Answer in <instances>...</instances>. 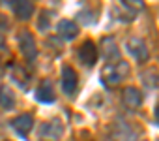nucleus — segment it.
<instances>
[{"label":"nucleus","instance_id":"nucleus-1","mask_svg":"<svg viewBox=\"0 0 159 141\" xmlns=\"http://www.w3.org/2000/svg\"><path fill=\"white\" fill-rule=\"evenodd\" d=\"M129 74V64L125 60H116V62H107L105 68L101 70V81L112 89L118 87Z\"/></svg>","mask_w":159,"mask_h":141},{"label":"nucleus","instance_id":"nucleus-2","mask_svg":"<svg viewBox=\"0 0 159 141\" xmlns=\"http://www.w3.org/2000/svg\"><path fill=\"white\" fill-rule=\"evenodd\" d=\"M64 134V124L60 119H52L39 126V139L41 141H58Z\"/></svg>","mask_w":159,"mask_h":141},{"label":"nucleus","instance_id":"nucleus-3","mask_svg":"<svg viewBox=\"0 0 159 141\" xmlns=\"http://www.w3.org/2000/svg\"><path fill=\"white\" fill-rule=\"evenodd\" d=\"M19 49L23 53V56L32 62L38 56V45H36V38L28 32V30H21L19 34Z\"/></svg>","mask_w":159,"mask_h":141},{"label":"nucleus","instance_id":"nucleus-4","mask_svg":"<svg viewBox=\"0 0 159 141\" xmlns=\"http://www.w3.org/2000/svg\"><path fill=\"white\" fill-rule=\"evenodd\" d=\"M125 47H127V51H129V55L137 60V62H146L148 58H150V51H148V45H146V41L142 40V38H129L127 40V43H125Z\"/></svg>","mask_w":159,"mask_h":141},{"label":"nucleus","instance_id":"nucleus-5","mask_svg":"<svg viewBox=\"0 0 159 141\" xmlns=\"http://www.w3.org/2000/svg\"><path fill=\"white\" fill-rule=\"evenodd\" d=\"M79 60L88 68H92L98 62V47H96V43L92 40H86L81 47H79Z\"/></svg>","mask_w":159,"mask_h":141},{"label":"nucleus","instance_id":"nucleus-6","mask_svg":"<svg viewBox=\"0 0 159 141\" xmlns=\"http://www.w3.org/2000/svg\"><path fill=\"white\" fill-rule=\"evenodd\" d=\"M10 126L13 128V132H17L21 137H26L30 134V130L34 128V117L30 113H23L19 117H15L13 120H10Z\"/></svg>","mask_w":159,"mask_h":141},{"label":"nucleus","instance_id":"nucleus-7","mask_svg":"<svg viewBox=\"0 0 159 141\" xmlns=\"http://www.w3.org/2000/svg\"><path fill=\"white\" fill-rule=\"evenodd\" d=\"M77 72L71 68V66H64L62 68V90L67 94V96H73L75 90H77Z\"/></svg>","mask_w":159,"mask_h":141},{"label":"nucleus","instance_id":"nucleus-8","mask_svg":"<svg viewBox=\"0 0 159 141\" xmlns=\"http://www.w3.org/2000/svg\"><path fill=\"white\" fill-rule=\"evenodd\" d=\"M122 102L129 109H139L140 104H142V92L135 87H125L124 92H122Z\"/></svg>","mask_w":159,"mask_h":141},{"label":"nucleus","instance_id":"nucleus-9","mask_svg":"<svg viewBox=\"0 0 159 141\" xmlns=\"http://www.w3.org/2000/svg\"><path fill=\"white\" fill-rule=\"evenodd\" d=\"M101 51H103V56L107 62H116L120 60V49L114 41V38H103L101 40Z\"/></svg>","mask_w":159,"mask_h":141},{"label":"nucleus","instance_id":"nucleus-10","mask_svg":"<svg viewBox=\"0 0 159 141\" xmlns=\"http://www.w3.org/2000/svg\"><path fill=\"white\" fill-rule=\"evenodd\" d=\"M54 98H56V94H54L52 83H51L49 79L41 81V83H39V87L36 89V100H38V102H41V104H52V102H54Z\"/></svg>","mask_w":159,"mask_h":141},{"label":"nucleus","instance_id":"nucleus-11","mask_svg":"<svg viewBox=\"0 0 159 141\" xmlns=\"http://www.w3.org/2000/svg\"><path fill=\"white\" fill-rule=\"evenodd\" d=\"M114 141H137V134L133 130L131 124L120 120L116 126H114Z\"/></svg>","mask_w":159,"mask_h":141},{"label":"nucleus","instance_id":"nucleus-12","mask_svg":"<svg viewBox=\"0 0 159 141\" xmlns=\"http://www.w3.org/2000/svg\"><path fill=\"white\" fill-rule=\"evenodd\" d=\"M11 10H13V13H15L17 19L26 21V19L32 17L36 6H34V2H28V0H19V2H13L11 4Z\"/></svg>","mask_w":159,"mask_h":141},{"label":"nucleus","instance_id":"nucleus-13","mask_svg":"<svg viewBox=\"0 0 159 141\" xmlns=\"http://www.w3.org/2000/svg\"><path fill=\"white\" fill-rule=\"evenodd\" d=\"M56 32H58V36L64 38V40H73V38H77V34H79V27H77V23H73V21H69V19H62V21H58V25H56Z\"/></svg>","mask_w":159,"mask_h":141},{"label":"nucleus","instance_id":"nucleus-14","mask_svg":"<svg viewBox=\"0 0 159 141\" xmlns=\"http://www.w3.org/2000/svg\"><path fill=\"white\" fill-rule=\"evenodd\" d=\"M0 107L4 111H10L15 107V92L8 85H0Z\"/></svg>","mask_w":159,"mask_h":141},{"label":"nucleus","instance_id":"nucleus-15","mask_svg":"<svg viewBox=\"0 0 159 141\" xmlns=\"http://www.w3.org/2000/svg\"><path fill=\"white\" fill-rule=\"evenodd\" d=\"M39 28H41V30H47V28H49V13H41V19H39Z\"/></svg>","mask_w":159,"mask_h":141},{"label":"nucleus","instance_id":"nucleus-16","mask_svg":"<svg viewBox=\"0 0 159 141\" xmlns=\"http://www.w3.org/2000/svg\"><path fill=\"white\" fill-rule=\"evenodd\" d=\"M8 28V23H6V19H4V15H0V41L4 40V30Z\"/></svg>","mask_w":159,"mask_h":141},{"label":"nucleus","instance_id":"nucleus-17","mask_svg":"<svg viewBox=\"0 0 159 141\" xmlns=\"http://www.w3.org/2000/svg\"><path fill=\"white\" fill-rule=\"evenodd\" d=\"M153 113H155V119L159 120V102H157V105H155V111H153Z\"/></svg>","mask_w":159,"mask_h":141}]
</instances>
